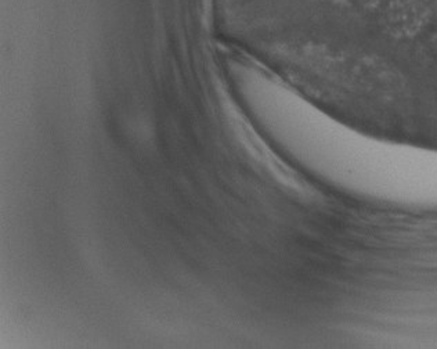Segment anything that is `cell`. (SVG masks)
<instances>
[{
  "label": "cell",
  "mask_w": 437,
  "mask_h": 349,
  "mask_svg": "<svg viewBox=\"0 0 437 349\" xmlns=\"http://www.w3.org/2000/svg\"><path fill=\"white\" fill-rule=\"evenodd\" d=\"M245 65H258V64L254 62V61H251V60H248V58L240 57V56L230 58V60L227 61V65H226V75H227V79H228V85H230L231 93H233V79H234L235 74H237L242 67H245ZM258 67H261V65H258ZM261 68H262V67H261ZM263 69H265V68H263ZM233 96H234V95H233ZM234 100H235V99H234ZM319 153L328 154V153H331V151H329V150H323V149L309 150V151H306V153H303V154H300V156H298V157H293V158H291V160L300 163V161H303V160H306V158H309V157H312V156H314V154H319Z\"/></svg>",
  "instance_id": "1"
}]
</instances>
